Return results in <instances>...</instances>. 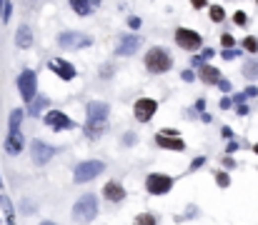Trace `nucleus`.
I'll use <instances>...</instances> for the list:
<instances>
[{
	"mask_svg": "<svg viewBox=\"0 0 258 225\" xmlns=\"http://www.w3.org/2000/svg\"><path fill=\"white\" fill-rule=\"evenodd\" d=\"M143 65L148 68V73H153V75H161V73H168L171 68H173V58H171V53L166 50V48H151L148 53H145V58H143Z\"/></svg>",
	"mask_w": 258,
	"mask_h": 225,
	"instance_id": "nucleus-1",
	"label": "nucleus"
},
{
	"mask_svg": "<svg viewBox=\"0 0 258 225\" xmlns=\"http://www.w3.org/2000/svg\"><path fill=\"white\" fill-rule=\"evenodd\" d=\"M98 215V198L93 193H86L76 200V205H73V220L86 225V223H93Z\"/></svg>",
	"mask_w": 258,
	"mask_h": 225,
	"instance_id": "nucleus-2",
	"label": "nucleus"
},
{
	"mask_svg": "<svg viewBox=\"0 0 258 225\" xmlns=\"http://www.w3.org/2000/svg\"><path fill=\"white\" fill-rule=\"evenodd\" d=\"M18 93H20V98L30 105L35 98H38V75H35V70H23L20 75H18Z\"/></svg>",
	"mask_w": 258,
	"mask_h": 225,
	"instance_id": "nucleus-3",
	"label": "nucleus"
},
{
	"mask_svg": "<svg viewBox=\"0 0 258 225\" xmlns=\"http://www.w3.org/2000/svg\"><path fill=\"white\" fill-rule=\"evenodd\" d=\"M103 170H105L103 160H83V163L76 165V170H73V180L83 185V183H90L98 175H103Z\"/></svg>",
	"mask_w": 258,
	"mask_h": 225,
	"instance_id": "nucleus-4",
	"label": "nucleus"
},
{
	"mask_svg": "<svg viewBox=\"0 0 258 225\" xmlns=\"http://www.w3.org/2000/svg\"><path fill=\"white\" fill-rule=\"evenodd\" d=\"M58 45L65 48V50H81V48H90L93 45V38L86 35V33H78V30H68V33L58 35Z\"/></svg>",
	"mask_w": 258,
	"mask_h": 225,
	"instance_id": "nucleus-5",
	"label": "nucleus"
},
{
	"mask_svg": "<svg viewBox=\"0 0 258 225\" xmlns=\"http://www.w3.org/2000/svg\"><path fill=\"white\" fill-rule=\"evenodd\" d=\"M58 145H48V143H43V140H33L30 143V158H33V163L38 165V168H43L45 163H50L53 160V155L58 153Z\"/></svg>",
	"mask_w": 258,
	"mask_h": 225,
	"instance_id": "nucleus-6",
	"label": "nucleus"
},
{
	"mask_svg": "<svg viewBox=\"0 0 258 225\" xmlns=\"http://www.w3.org/2000/svg\"><path fill=\"white\" fill-rule=\"evenodd\" d=\"M175 43H178V48H183V50L196 53V50H201V45H203V38H201L196 30H191V28H178V30H175Z\"/></svg>",
	"mask_w": 258,
	"mask_h": 225,
	"instance_id": "nucleus-7",
	"label": "nucleus"
},
{
	"mask_svg": "<svg viewBox=\"0 0 258 225\" xmlns=\"http://www.w3.org/2000/svg\"><path fill=\"white\" fill-rule=\"evenodd\" d=\"M171 188H173V178L166 173H151L145 178V190L151 195H166L171 193Z\"/></svg>",
	"mask_w": 258,
	"mask_h": 225,
	"instance_id": "nucleus-8",
	"label": "nucleus"
},
{
	"mask_svg": "<svg viewBox=\"0 0 258 225\" xmlns=\"http://www.w3.org/2000/svg\"><path fill=\"white\" fill-rule=\"evenodd\" d=\"M156 110H158V103L153 98H138L135 105H133V115H135L138 123H151Z\"/></svg>",
	"mask_w": 258,
	"mask_h": 225,
	"instance_id": "nucleus-9",
	"label": "nucleus"
},
{
	"mask_svg": "<svg viewBox=\"0 0 258 225\" xmlns=\"http://www.w3.org/2000/svg\"><path fill=\"white\" fill-rule=\"evenodd\" d=\"M45 125L50 130H70V128H76V123H73L65 112H60V110H48L45 112Z\"/></svg>",
	"mask_w": 258,
	"mask_h": 225,
	"instance_id": "nucleus-10",
	"label": "nucleus"
},
{
	"mask_svg": "<svg viewBox=\"0 0 258 225\" xmlns=\"http://www.w3.org/2000/svg\"><path fill=\"white\" fill-rule=\"evenodd\" d=\"M143 45V38L140 35H123L121 43L116 48V55L118 58H128V55H135V50Z\"/></svg>",
	"mask_w": 258,
	"mask_h": 225,
	"instance_id": "nucleus-11",
	"label": "nucleus"
},
{
	"mask_svg": "<svg viewBox=\"0 0 258 225\" xmlns=\"http://www.w3.org/2000/svg\"><path fill=\"white\" fill-rule=\"evenodd\" d=\"M110 115V105L103 100H90L86 105V120H108Z\"/></svg>",
	"mask_w": 258,
	"mask_h": 225,
	"instance_id": "nucleus-12",
	"label": "nucleus"
},
{
	"mask_svg": "<svg viewBox=\"0 0 258 225\" xmlns=\"http://www.w3.org/2000/svg\"><path fill=\"white\" fill-rule=\"evenodd\" d=\"M156 145L163 148V150H175V153H183V150H186V143H183L178 135H166V133L156 135Z\"/></svg>",
	"mask_w": 258,
	"mask_h": 225,
	"instance_id": "nucleus-13",
	"label": "nucleus"
},
{
	"mask_svg": "<svg viewBox=\"0 0 258 225\" xmlns=\"http://www.w3.org/2000/svg\"><path fill=\"white\" fill-rule=\"evenodd\" d=\"M103 198L110 200V203H123V200H126V188H123L121 183H116V180H110V183H105V188H103Z\"/></svg>",
	"mask_w": 258,
	"mask_h": 225,
	"instance_id": "nucleus-14",
	"label": "nucleus"
},
{
	"mask_svg": "<svg viewBox=\"0 0 258 225\" xmlns=\"http://www.w3.org/2000/svg\"><path fill=\"white\" fill-rule=\"evenodd\" d=\"M23 148H25V138H23V133H20V130L8 133V138H5V153H8V155H20V153H23Z\"/></svg>",
	"mask_w": 258,
	"mask_h": 225,
	"instance_id": "nucleus-15",
	"label": "nucleus"
},
{
	"mask_svg": "<svg viewBox=\"0 0 258 225\" xmlns=\"http://www.w3.org/2000/svg\"><path fill=\"white\" fill-rule=\"evenodd\" d=\"M48 68L58 75V78H63V80H73V78H76V68H73L70 63H65V60H60V58L50 60Z\"/></svg>",
	"mask_w": 258,
	"mask_h": 225,
	"instance_id": "nucleus-16",
	"label": "nucleus"
},
{
	"mask_svg": "<svg viewBox=\"0 0 258 225\" xmlns=\"http://www.w3.org/2000/svg\"><path fill=\"white\" fill-rule=\"evenodd\" d=\"M70 8H73V13H76V15L86 18L95 8H100V0H70Z\"/></svg>",
	"mask_w": 258,
	"mask_h": 225,
	"instance_id": "nucleus-17",
	"label": "nucleus"
},
{
	"mask_svg": "<svg viewBox=\"0 0 258 225\" xmlns=\"http://www.w3.org/2000/svg\"><path fill=\"white\" fill-rule=\"evenodd\" d=\"M105 128H108V120H86V125H83V133H86V138H90V140H98V138L105 133Z\"/></svg>",
	"mask_w": 258,
	"mask_h": 225,
	"instance_id": "nucleus-18",
	"label": "nucleus"
},
{
	"mask_svg": "<svg viewBox=\"0 0 258 225\" xmlns=\"http://www.w3.org/2000/svg\"><path fill=\"white\" fill-rule=\"evenodd\" d=\"M15 45L20 48V50H28L30 45H33V28H28L25 23L15 30Z\"/></svg>",
	"mask_w": 258,
	"mask_h": 225,
	"instance_id": "nucleus-19",
	"label": "nucleus"
},
{
	"mask_svg": "<svg viewBox=\"0 0 258 225\" xmlns=\"http://www.w3.org/2000/svg\"><path fill=\"white\" fill-rule=\"evenodd\" d=\"M201 80L203 83H208V85H218L220 83V73H218V68H213V65H203L201 68Z\"/></svg>",
	"mask_w": 258,
	"mask_h": 225,
	"instance_id": "nucleus-20",
	"label": "nucleus"
},
{
	"mask_svg": "<svg viewBox=\"0 0 258 225\" xmlns=\"http://www.w3.org/2000/svg\"><path fill=\"white\" fill-rule=\"evenodd\" d=\"M48 103H50V100H48L45 95H38V98H35V100L28 105V115H30V118H38V115H43V110L48 108Z\"/></svg>",
	"mask_w": 258,
	"mask_h": 225,
	"instance_id": "nucleus-21",
	"label": "nucleus"
},
{
	"mask_svg": "<svg viewBox=\"0 0 258 225\" xmlns=\"http://www.w3.org/2000/svg\"><path fill=\"white\" fill-rule=\"evenodd\" d=\"M0 208H3V213H5L8 225H15V218H13V203H10V198H8L5 193H0Z\"/></svg>",
	"mask_w": 258,
	"mask_h": 225,
	"instance_id": "nucleus-22",
	"label": "nucleus"
},
{
	"mask_svg": "<svg viewBox=\"0 0 258 225\" xmlns=\"http://www.w3.org/2000/svg\"><path fill=\"white\" fill-rule=\"evenodd\" d=\"M20 120H23V110H20V108H15V110L10 112V120H8L10 133H13V130H20Z\"/></svg>",
	"mask_w": 258,
	"mask_h": 225,
	"instance_id": "nucleus-23",
	"label": "nucleus"
},
{
	"mask_svg": "<svg viewBox=\"0 0 258 225\" xmlns=\"http://www.w3.org/2000/svg\"><path fill=\"white\" fill-rule=\"evenodd\" d=\"M243 75H246L248 80H258V63L256 60H248L243 65Z\"/></svg>",
	"mask_w": 258,
	"mask_h": 225,
	"instance_id": "nucleus-24",
	"label": "nucleus"
},
{
	"mask_svg": "<svg viewBox=\"0 0 258 225\" xmlns=\"http://www.w3.org/2000/svg\"><path fill=\"white\" fill-rule=\"evenodd\" d=\"M133 225H156V215H153V213H140V215L133 220Z\"/></svg>",
	"mask_w": 258,
	"mask_h": 225,
	"instance_id": "nucleus-25",
	"label": "nucleus"
},
{
	"mask_svg": "<svg viewBox=\"0 0 258 225\" xmlns=\"http://www.w3.org/2000/svg\"><path fill=\"white\" fill-rule=\"evenodd\" d=\"M10 15H13V3H10V0H3V5H0V20L8 23Z\"/></svg>",
	"mask_w": 258,
	"mask_h": 225,
	"instance_id": "nucleus-26",
	"label": "nucleus"
},
{
	"mask_svg": "<svg viewBox=\"0 0 258 225\" xmlns=\"http://www.w3.org/2000/svg\"><path fill=\"white\" fill-rule=\"evenodd\" d=\"M243 48H246L248 53H258V38H253V35L243 38Z\"/></svg>",
	"mask_w": 258,
	"mask_h": 225,
	"instance_id": "nucleus-27",
	"label": "nucleus"
},
{
	"mask_svg": "<svg viewBox=\"0 0 258 225\" xmlns=\"http://www.w3.org/2000/svg\"><path fill=\"white\" fill-rule=\"evenodd\" d=\"M223 18H226V10L220 8V5H213V8H211V20H213V23H220Z\"/></svg>",
	"mask_w": 258,
	"mask_h": 225,
	"instance_id": "nucleus-28",
	"label": "nucleus"
},
{
	"mask_svg": "<svg viewBox=\"0 0 258 225\" xmlns=\"http://www.w3.org/2000/svg\"><path fill=\"white\" fill-rule=\"evenodd\" d=\"M238 55H241V50H236V48H223V53H220V58H223V60H233Z\"/></svg>",
	"mask_w": 258,
	"mask_h": 225,
	"instance_id": "nucleus-29",
	"label": "nucleus"
},
{
	"mask_svg": "<svg viewBox=\"0 0 258 225\" xmlns=\"http://www.w3.org/2000/svg\"><path fill=\"white\" fill-rule=\"evenodd\" d=\"M215 183H218V188H228V185H231L228 173H218V175H215Z\"/></svg>",
	"mask_w": 258,
	"mask_h": 225,
	"instance_id": "nucleus-30",
	"label": "nucleus"
},
{
	"mask_svg": "<svg viewBox=\"0 0 258 225\" xmlns=\"http://www.w3.org/2000/svg\"><path fill=\"white\" fill-rule=\"evenodd\" d=\"M203 165H206V155H198V158H193V163H191V168H188V170H191V173H196V170H201Z\"/></svg>",
	"mask_w": 258,
	"mask_h": 225,
	"instance_id": "nucleus-31",
	"label": "nucleus"
},
{
	"mask_svg": "<svg viewBox=\"0 0 258 225\" xmlns=\"http://www.w3.org/2000/svg\"><path fill=\"white\" fill-rule=\"evenodd\" d=\"M135 143H138V135H135V133H126V135H123V145H126V148H133Z\"/></svg>",
	"mask_w": 258,
	"mask_h": 225,
	"instance_id": "nucleus-32",
	"label": "nucleus"
},
{
	"mask_svg": "<svg viewBox=\"0 0 258 225\" xmlns=\"http://www.w3.org/2000/svg\"><path fill=\"white\" fill-rule=\"evenodd\" d=\"M220 45H223V48H233V45H236V40H233V35H228V33H223V35H220Z\"/></svg>",
	"mask_w": 258,
	"mask_h": 225,
	"instance_id": "nucleus-33",
	"label": "nucleus"
},
{
	"mask_svg": "<svg viewBox=\"0 0 258 225\" xmlns=\"http://www.w3.org/2000/svg\"><path fill=\"white\" fill-rule=\"evenodd\" d=\"M233 23H236V25H246V23H248V15H246L243 10H238V13H233Z\"/></svg>",
	"mask_w": 258,
	"mask_h": 225,
	"instance_id": "nucleus-34",
	"label": "nucleus"
},
{
	"mask_svg": "<svg viewBox=\"0 0 258 225\" xmlns=\"http://www.w3.org/2000/svg\"><path fill=\"white\" fill-rule=\"evenodd\" d=\"M236 103H233V98H220V103H218V108L220 110H228V108H233Z\"/></svg>",
	"mask_w": 258,
	"mask_h": 225,
	"instance_id": "nucleus-35",
	"label": "nucleus"
},
{
	"mask_svg": "<svg viewBox=\"0 0 258 225\" xmlns=\"http://www.w3.org/2000/svg\"><path fill=\"white\" fill-rule=\"evenodd\" d=\"M180 78L186 80V83H193V80H196V73H193V70H183V73H180Z\"/></svg>",
	"mask_w": 258,
	"mask_h": 225,
	"instance_id": "nucleus-36",
	"label": "nucleus"
},
{
	"mask_svg": "<svg viewBox=\"0 0 258 225\" xmlns=\"http://www.w3.org/2000/svg\"><path fill=\"white\" fill-rule=\"evenodd\" d=\"M218 88H220V90H223V93H231V88H233V85H231V80H223V78H220V83H218Z\"/></svg>",
	"mask_w": 258,
	"mask_h": 225,
	"instance_id": "nucleus-37",
	"label": "nucleus"
},
{
	"mask_svg": "<svg viewBox=\"0 0 258 225\" xmlns=\"http://www.w3.org/2000/svg\"><path fill=\"white\" fill-rule=\"evenodd\" d=\"M246 98H248L246 93H236V95H233V103H236V105H243V103H246Z\"/></svg>",
	"mask_w": 258,
	"mask_h": 225,
	"instance_id": "nucleus-38",
	"label": "nucleus"
},
{
	"mask_svg": "<svg viewBox=\"0 0 258 225\" xmlns=\"http://www.w3.org/2000/svg\"><path fill=\"white\" fill-rule=\"evenodd\" d=\"M203 65H206V58L203 55H196L193 58V68H203Z\"/></svg>",
	"mask_w": 258,
	"mask_h": 225,
	"instance_id": "nucleus-39",
	"label": "nucleus"
},
{
	"mask_svg": "<svg viewBox=\"0 0 258 225\" xmlns=\"http://www.w3.org/2000/svg\"><path fill=\"white\" fill-rule=\"evenodd\" d=\"M236 112H238V115L243 118V115H248V105L243 103V105H236Z\"/></svg>",
	"mask_w": 258,
	"mask_h": 225,
	"instance_id": "nucleus-40",
	"label": "nucleus"
},
{
	"mask_svg": "<svg viewBox=\"0 0 258 225\" xmlns=\"http://www.w3.org/2000/svg\"><path fill=\"white\" fill-rule=\"evenodd\" d=\"M236 150H238V143H236V140H231V143L226 145V153L231 155V153H236Z\"/></svg>",
	"mask_w": 258,
	"mask_h": 225,
	"instance_id": "nucleus-41",
	"label": "nucleus"
},
{
	"mask_svg": "<svg viewBox=\"0 0 258 225\" xmlns=\"http://www.w3.org/2000/svg\"><path fill=\"white\" fill-rule=\"evenodd\" d=\"M128 25H130V28H140V18H138V15L128 18Z\"/></svg>",
	"mask_w": 258,
	"mask_h": 225,
	"instance_id": "nucleus-42",
	"label": "nucleus"
},
{
	"mask_svg": "<svg viewBox=\"0 0 258 225\" xmlns=\"http://www.w3.org/2000/svg\"><path fill=\"white\" fill-rule=\"evenodd\" d=\"M191 5L201 10V8H206V0H191Z\"/></svg>",
	"mask_w": 258,
	"mask_h": 225,
	"instance_id": "nucleus-43",
	"label": "nucleus"
},
{
	"mask_svg": "<svg viewBox=\"0 0 258 225\" xmlns=\"http://www.w3.org/2000/svg\"><path fill=\"white\" fill-rule=\"evenodd\" d=\"M220 135H223V138H228V140H231V138H233V130H231V128H223V130H220Z\"/></svg>",
	"mask_w": 258,
	"mask_h": 225,
	"instance_id": "nucleus-44",
	"label": "nucleus"
},
{
	"mask_svg": "<svg viewBox=\"0 0 258 225\" xmlns=\"http://www.w3.org/2000/svg\"><path fill=\"white\" fill-rule=\"evenodd\" d=\"M246 95H248V98H253V95H258V88H256V85H251V88L246 90Z\"/></svg>",
	"mask_w": 258,
	"mask_h": 225,
	"instance_id": "nucleus-45",
	"label": "nucleus"
},
{
	"mask_svg": "<svg viewBox=\"0 0 258 225\" xmlns=\"http://www.w3.org/2000/svg\"><path fill=\"white\" fill-rule=\"evenodd\" d=\"M196 110L203 112V110H206V100H198V103H196Z\"/></svg>",
	"mask_w": 258,
	"mask_h": 225,
	"instance_id": "nucleus-46",
	"label": "nucleus"
},
{
	"mask_svg": "<svg viewBox=\"0 0 258 225\" xmlns=\"http://www.w3.org/2000/svg\"><path fill=\"white\" fill-rule=\"evenodd\" d=\"M100 75L105 78V75H110V65H103V70H100Z\"/></svg>",
	"mask_w": 258,
	"mask_h": 225,
	"instance_id": "nucleus-47",
	"label": "nucleus"
},
{
	"mask_svg": "<svg viewBox=\"0 0 258 225\" xmlns=\"http://www.w3.org/2000/svg\"><path fill=\"white\" fill-rule=\"evenodd\" d=\"M223 165H226V168H233V165H236V163H233V160H231V158H223Z\"/></svg>",
	"mask_w": 258,
	"mask_h": 225,
	"instance_id": "nucleus-48",
	"label": "nucleus"
},
{
	"mask_svg": "<svg viewBox=\"0 0 258 225\" xmlns=\"http://www.w3.org/2000/svg\"><path fill=\"white\" fill-rule=\"evenodd\" d=\"M41 225H55V223H50V220H45V223H41Z\"/></svg>",
	"mask_w": 258,
	"mask_h": 225,
	"instance_id": "nucleus-49",
	"label": "nucleus"
},
{
	"mask_svg": "<svg viewBox=\"0 0 258 225\" xmlns=\"http://www.w3.org/2000/svg\"><path fill=\"white\" fill-rule=\"evenodd\" d=\"M253 153H258V143H256V145H253Z\"/></svg>",
	"mask_w": 258,
	"mask_h": 225,
	"instance_id": "nucleus-50",
	"label": "nucleus"
},
{
	"mask_svg": "<svg viewBox=\"0 0 258 225\" xmlns=\"http://www.w3.org/2000/svg\"><path fill=\"white\" fill-rule=\"evenodd\" d=\"M0 188H3V175H0Z\"/></svg>",
	"mask_w": 258,
	"mask_h": 225,
	"instance_id": "nucleus-51",
	"label": "nucleus"
},
{
	"mask_svg": "<svg viewBox=\"0 0 258 225\" xmlns=\"http://www.w3.org/2000/svg\"><path fill=\"white\" fill-rule=\"evenodd\" d=\"M0 5H3V0H0Z\"/></svg>",
	"mask_w": 258,
	"mask_h": 225,
	"instance_id": "nucleus-52",
	"label": "nucleus"
}]
</instances>
